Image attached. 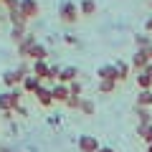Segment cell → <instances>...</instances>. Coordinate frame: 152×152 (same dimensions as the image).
<instances>
[{
  "label": "cell",
  "mask_w": 152,
  "mask_h": 152,
  "mask_svg": "<svg viewBox=\"0 0 152 152\" xmlns=\"http://www.w3.org/2000/svg\"><path fill=\"white\" fill-rule=\"evenodd\" d=\"M23 79H26V76H23L18 69H8L5 74H3V84H5L8 89H15L18 84H23Z\"/></svg>",
  "instance_id": "ba28073f"
},
{
  "label": "cell",
  "mask_w": 152,
  "mask_h": 152,
  "mask_svg": "<svg viewBox=\"0 0 152 152\" xmlns=\"http://www.w3.org/2000/svg\"><path fill=\"white\" fill-rule=\"evenodd\" d=\"M145 74H147V76H150V79H152V61H150V64H147V69H145Z\"/></svg>",
  "instance_id": "d590c367"
},
{
  "label": "cell",
  "mask_w": 152,
  "mask_h": 152,
  "mask_svg": "<svg viewBox=\"0 0 152 152\" xmlns=\"http://www.w3.org/2000/svg\"><path fill=\"white\" fill-rule=\"evenodd\" d=\"M64 41H66L69 46H76V43H79V38H76L74 33H66V36H64Z\"/></svg>",
  "instance_id": "4dcf8cb0"
},
{
  "label": "cell",
  "mask_w": 152,
  "mask_h": 152,
  "mask_svg": "<svg viewBox=\"0 0 152 152\" xmlns=\"http://www.w3.org/2000/svg\"><path fill=\"white\" fill-rule=\"evenodd\" d=\"M58 18L66 23V26H76L79 18H81V15H79V5H76L74 0H64L61 8H58Z\"/></svg>",
  "instance_id": "7a4b0ae2"
},
{
  "label": "cell",
  "mask_w": 152,
  "mask_h": 152,
  "mask_svg": "<svg viewBox=\"0 0 152 152\" xmlns=\"http://www.w3.org/2000/svg\"><path fill=\"white\" fill-rule=\"evenodd\" d=\"M48 124L58 127V124H61V114H51V117H48Z\"/></svg>",
  "instance_id": "1f68e13d"
},
{
  "label": "cell",
  "mask_w": 152,
  "mask_h": 152,
  "mask_svg": "<svg viewBox=\"0 0 152 152\" xmlns=\"http://www.w3.org/2000/svg\"><path fill=\"white\" fill-rule=\"evenodd\" d=\"M114 69H117V81H127V79L132 76V66L127 64V61H122V58H117Z\"/></svg>",
  "instance_id": "4fadbf2b"
},
{
  "label": "cell",
  "mask_w": 152,
  "mask_h": 152,
  "mask_svg": "<svg viewBox=\"0 0 152 152\" xmlns=\"http://www.w3.org/2000/svg\"><path fill=\"white\" fill-rule=\"evenodd\" d=\"M96 152H117V150H114V147H99Z\"/></svg>",
  "instance_id": "836d02e7"
},
{
  "label": "cell",
  "mask_w": 152,
  "mask_h": 152,
  "mask_svg": "<svg viewBox=\"0 0 152 152\" xmlns=\"http://www.w3.org/2000/svg\"><path fill=\"white\" fill-rule=\"evenodd\" d=\"M8 20H10V28H26L28 26V20L23 18L20 10H10L8 13Z\"/></svg>",
  "instance_id": "e0dca14e"
},
{
  "label": "cell",
  "mask_w": 152,
  "mask_h": 152,
  "mask_svg": "<svg viewBox=\"0 0 152 152\" xmlns=\"http://www.w3.org/2000/svg\"><path fill=\"white\" fill-rule=\"evenodd\" d=\"M0 152H23V150H13V147H0Z\"/></svg>",
  "instance_id": "e575fe53"
},
{
  "label": "cell",
  "mask_w": 152,
  "mask_h": 152,
  "mask_svg": "<svg viewBox=\"0 0 152 152\" xmlns=\"http://www.w3.org/2000/svg\"><path fill=\"white\" fill-rule=\"evenodd\" d=\"M18 10L23 13V18H26V20H33V18L41 15V3H38V0H20Z\"/></svg>",
  "instance_id": "3957f363"
},
{
  "label": "cell",
  "mask_w": 152,
  "mask_h": 152,
  "mask_svg": "<svg viewBox=\"0 0 152 152\" xmlns=\"http://www.w3.org/2000/svg\"><path fill=\"white\" fill-rule=\"evenodd\" d=\"M137 137H142L147 145H152V124H137Z\"/></svg>",
  "instance_id": "603a6c76"
},
{
  "label": "cell",
  "mask_w": 152,
  "mask_h": 152,
  "mask_svg": "<svg viewBox=\"0 0 152 152\" xmlns=\"http://www.w3.org/2000/svg\"><path fill=\"white\" fill-rule=\"evenodd\" d=\"M58 76H61V66H58V64H51V69H48V81H58Z\"/></svg>",
  "instance_id": "4316f807"
},
{
  "label": "cell",
  "mask_w": 152,
  "mask_h": 152,
  "mask_svg": "<svg viewBox=\"0 0 152 152\" xmlns=\"http://www.w3.org/2000/svg\"><path fill=\"white\" fill-rule=\"evenodd\" d=\"M96 79L99 81H117V69H114V64H104L96 69Z\"/></svg>",
  "instance_id": "30bf717a"
},
{
  "label": "cell",
  "mask_w": 152,
  "mask_h": 152,
  "mask_svg": "<svg viewBox=\"0 0 152 152\" xmlns=\"http://www.w3.org/2000/svg\"><path fill=\"white\" fill-rule=\"evenodd\" d=\"M79 112H81L84 117H94V112H96V104H94L91 99H84V96H81V107H79Z\"/></svg>",
  "instance_id": "7402d4cb"
},
{
  "label": "cell",
  "mask_w": 152,
  "mask_h": 152,
  "mask_svg": "<svg viewBox=\"0 0 152 152\" xmlns=\"http://www.w3.org/2000/svg\"><path fill=\"white\" fill-rule=\"evenodd\" d=\"M114 89H117V81H96V91L102 94H112Z\"/></svg>",
  "instance_id": "cb8c5ba5"
},
{
  "label": "cell",
  "mask_w": 152,
  "mask_h": 152,
  "mask_svg": "<svg viewBox=\"0 0 152 152\" xmlns=\"http://www.w3.org/2000/svg\"><path fill=\"white\" fill-rule=\"evenodd\" d=\"M79 15L81 18H94L96 15V0H81L79 3Z\"/></svg>",
  "instance_id": "7c38bea8"
},
{
  "label": "cell",
  "mask_w": 152,
  "mask_h": 152,
  "mask_svg": "<svg viewBox=\"0 0 152 152\" xmlns=\"http://www.w3.org/2000/svg\"><path fill=\"white\" fill-rule=\"evenodd\" d=\"M145 33H150V36H152V15L145 18Z\"/></svg>",
  "instance_id": "d6a6232c"
},
{
  "label": "cell",
  "mask_w": 152,
  "mask_h": 152,
  "mask_svg": "<svg viewBox=\"0 0 152 152\" xmlns=\"http://www.w3.org/2000/svg\"><path fill=\"white\" fill-rule=\"evenodd\" d=\"M134 79H137V91H152V79L145 74V71H140Z\"/></svg>",
  "instance_id": "ac0fdd59"
},
{
  "label": "cell",
  "mask_w": 152,
  "mask_h": 152,
  "mask_svg": "<svg viewBox=\"0 0 152 152\" xmlns=\"http://www.w3.org/2000/svg\"><path fill=\"white\" fill-rule=\"evenodd\" d=\"M150 46H152V36L150 33H137L134 36V48L145 51V48H150Z\"/></svg>",
  "instance_id": "ffe728a7"
},
{
  "label": "cell",
  "mask_w": 152,
  "mask_h": 152,
  "mask_svg": "<svg viewBox=\"0 0 152 152\" xmlns=\"http://www.w3.org/2000/svg\"><path fill=\"white\" fill-rule=\"evenodd\" d=\"M134 107L152 109V91H137V102H134Z\"/></svg>",
  "instance_id": "d6986e66"
},
{
  "label": "cell",
  "mask_w": 152,
  "mask_h": 152,
  "mask_svg": "<svg viewBox=\"0 0 152 152\" xmlns=\"http://www.w3.org/2000/svg\"><path fill=\"white\" fill-rule=\"evenodd\" d=\"M145 51H147V58L152 61V46H150V48H145Z\"/></svg>",
  "instance_id": "8d00e7d4"
},
{
  "label": "cell",
  "mask_w": 152,
  "mask_h": 152,
  "mask_svg": "<svg viewBox=\"0 0 152 152\" xmlns=\"http://www.w3.org/2000/svg\"><path fill=\"white\" fill-rule=\"evenodd\" d=\"M150 3H152V0H150Z\"/></svg>",
  "instance_id": "ab89813d"
},
{
  "label": "cell",
  "mask_w": 152,
  "mask_h": 152,
  "mask_svg": "<svg viewBox=\"0 0 152 152\" xmlns=\"http://www.w3.org/2000/svg\"><path fill=\"white\" fill-rule=\"evenodd\" d=\"M51 96H53V102L66 104V99L71 96V91H69V84H53V86H51Z\"/></svg>",
  "instance_id": "8fae6325"
},
{
  "label": "cell",
  "mask_w": 152,
  "mask_h": 152,
  "mask_svg": "<svg viewBox=\"0 0 152 152\" xmlns=\"http://www.w3.org/2000/svg\"><path fill=\"white\" fill-rule=\"evenodd\" d=\"M36 99H38V104H41L43 109H51L56 104L53 96H51V86H46V84H41V86L36 89Z\"/></svg>",
  "instance_id": "5b68a950"
},
{
  "label": "cell",
  "mask_w": 152,
  "mask_h": 152,
  "mask_svg": "<svg viewBox=\"0 0 152 152\" xmlns=\"http://www.w3.org/2000/svg\"><path fill=\"white\" fill-rule=\"evenodd\" d=\"M0 3H5V0H0Z\"/></svg>",
  "instance_id": "f35d334b"
},
{
  "label": "cell",
  "mask_w": 152,
  "mask_h": 152,
  "mask_svg": "<svg viewBox=\"0 0 152 152\" xmlns=\"http://www.w3.org/2000/svg\"><path fill=\"white\" fill-rule=\"evenodd\" d=\"M28 58L31 61H48V48L43 43H36L31 48V53H28Z\"/></svg>",
  "instance_id": "9a60e30c"
},
{
  "label": "cell",
  "mask_w": 152,
  "mask_h": 152,
  "mask_svg": "<svg viewBox=\"0 0 152 152\" xmlns=\"http://www.w3.org/2000/svg\"><path fill=\"white\" fill-rule=\"evenodd\" d=\"M147 64H150V58H147V51H140V48H134V56H132V61H129V66L140 74V71H145L147 69Z\"/></svg>",
  "instance_id": "9c48e42d"
},
{
  "label": "cell",
  "mask_w": 152,
  "mask_h": 152,
  "mask_svg": "<svg viewBox=\"0 0 152 152\" xmlns=\"http://www.w3.org/2000/svg\"><path fill=\"white\" fill-rule=\"evenodd\" d=\"M3 5L8 8V13H10V10H18V5H20V0H5Z\"/></svg>",
  "instance_id": "f546056e"
},
{
  "label": "cell",
  "mask_w": 152,
  "mask_h": 152,
  "mask_svg": "<svg viewBox=\"0 0 152 152\" xmlns=\"http://www.w3.org/2000/svg\"><path fill=\"white\" fill-rule=\"evenodd\" d=\"M76 147H79V152H96L102 145H99V140L94 134H81L76 140Z\"/></svg>",
  "instance_id": "277c9868"
},
{
  "label": "cell",
  "mask_w": 152,
  "mask_h": 152,
  "mask_svg": "<svg viewBox=\"0 0 152 152\" xmlns=\"http://www.w3.org/2000/svg\"><path fill=\"white\" fill-rule=\"evenodd\" d=\"M134 114H137V124H152V109L134 107Z\"/></svg>",
  "instance_id": "44dd1931"
},
{
  "label": "cell",
  "mask_w": 152,
  "mask_h": 152,
  "mask_svg": "<svg viewBox=\"0 0 152 152\" xmlns=\"http://www.w3.org/2000/svg\"><path fill=\"white\" fill-rule=\"evenodd\" d=\"M20 99H23V89H8V91L0 94V112L8 114V112H15L20 107Z\"/></svg>",
  "instance_id": "6da1fadb"
},
{
  "label": "cell",
  "mask_w": 152,
  "mask_h": 152,
  "mask_svg": "<svg viewBox=\"0 0 152 152\" xmlns=\"http://www.w3.org/2000/svg\"><path fill=\"white\" fill-rule=\"evenodd\" d=\"M41 84H43V81H38V79H36V76H26V79H23V84H20V89H23V91H26V94H36V89L38 86H41Z\"/></svg>",
  "instance_id": "2e32d148"
},
{
  "label": "cell",
  "mask_w": 152,
  "mask_h": 152,
  "mask_svg": "<svg viewBox=\"0 0 152 152\" xmlns=\"http://www.w3.org/2000/svg\"><path fill=\"white\" fill-rule=\"evenodd\" d=\"M48 69H51L48 61H33L31 64V74L36 76L38 81H48Z\"/></svg>",
  "instance_id": "8992f818"
},
{
  "label": "cell",
  "mask_w": 152,
  "mask_h": 152,
  "mask_svg": "<svg viewBox=\"0 0 152 152\" xmlns=\"http://www.w3.org/2000/svg\"><path fill=\"white\" fill-rule=\"evenodd\" d=\"M36 43H38V41H36V33H26V38L15 46V48H18V56H20V58H28V53H31V48H33Z\"/></svg>",
  "instance_id": "52a82bcc"
},
{
  "label": "cell",
  "mask_w": 152,
  "mask_h": 152,
  "mask_svg": "<svg viewBox=\"0 0 152 152\" xmlns=\"http://www.w3.org/2000/svg\"><path fill=\"white\" fill-rule=\"evenodd\" d=\"M69 91H71V96H81V91H84V84L76 79V81H71L69 84Z\"/></svg>",
  "instance_id": "484cf974"
},
{
  "label": "cell",
  "mask_w": 152,
  "mask_h": 152,
  "mask_svg": "<svg viewBox=\"0 0 152 152\" xmlns=\"http://www.w3.org/2000/svg\"><path fill=\"white\" fill-rule=\"evenodd\" d=\"M76 76H79V69H76V66H64L56 84H71V81H76Z\"/></svg>",
  "instance_id": "5bb4252c"
},
{
  "label": "cell",
  "mask_w": 152,
  "mask_h": 152,
  "mask_svg": "<svg viewBox=\"0 0 152 152\" xmlns=\"http://www.w3.org/2000/svg\"><path fill=\"white\" fill-rule=\"evenodd\" d=\"M15 69H18V71H20V74H23V76H31V64H26V61H20V64H18V66H15Z\"/></svg>",
  "instance_id": "f1b7e54d"
},
{
  "label": "cell",
  "mask_w": 152,
  "mask_h": 152,
  "mask_svg": "<svg viewBox=\"0 0 152 152\" xmlns=\"http://www.w3.org/2000/svg\"><path fill=\"white\" fill-rule=\"evenodd\" d=\"M81 107V96H69L66 99V109H79Z\"/></svg>",
  "instance_id": "83f0119b"
},
{
  "label": "cell",
  "mask_w": 152,
  "mask_h": 152,
  "mask_svg": "<svg viewBox=\"0 0 152 152\" xmlns=\"http://www.w3.org/2000/svg\"><path fill=\"white\" fill-rule=\"evenodd\" d=\"M147 152H152V145H147Z\"/></svg>",
  "instance_id": "74e56055"
},
{
  "label": "cell",
  "mask_w": 152,
  "mask_h": 152,
  "mask_svg": "<svg viewBox=\"0 0 152 152\" xmlns=\"http://www.w3.org/2000/svg\"><path fill=\"white\" fill-rule=\"evenodd\" d=\"M26 33H28L26 28H10V41H13V43L18 46V43L23 41V38H26Z\"/></svg>",
  "instance_id": "d4e9b609"
}]
</instances>
